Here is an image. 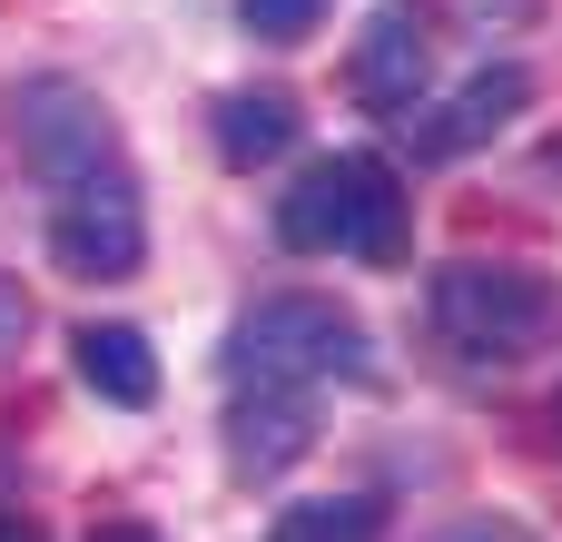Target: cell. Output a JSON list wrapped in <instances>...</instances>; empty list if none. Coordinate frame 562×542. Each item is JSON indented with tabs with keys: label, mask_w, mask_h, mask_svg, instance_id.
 Returning <instances> with one entry per match:
<instances>
[{
	"label": "cell",
	"mask_w": 562,
	"mask_h": 542,
	"mask_svg": "<svg viewBox=\"0 0 562 542\" xmlns=\"http://www.w3.org/2000/svg\"><path fill=\"white\" fill-rule=\"evenodd\" d=\"M405 227H415V197H405L395 158H375V148H336V158L296 168V188L277 197V247H296V257L405 267Z\"/></svg>",
	"instance_id": "cell-1"
},
{
	"label": "cell",
	"mask_w": 562,
	"mask_h": 542,
	"mask_svg": "<svg viewBox=\"0 0 562 542\" xmlns=\"http://www.w3.org/2000/svg\"><path fill=\"white\" fill-rule=\"evenodd\" d=\"M227 385H286V395H326V385H375V336L306 286L257 296L227 326Z\"/></svg>",
	"instance_id": "cell-2"
},
{
	"label": "cell",
	"mask_w": 562,
	"mask_h": 542,
	"mask_svg": "<svg viewBox=\"0 0 562 542\" xmlns=\"http://www.w3.org/2000/svg\"><path fill=\"white\" fill-rule=\"evenodd\" d=\"M425 316L464 365H514L562 336V286L524 257H445L425 286Z\"/></svg>",
	"instance_id": "cell-3"
},
{
	"label": "cell",
	"mask_w": 562,
	"mask_h": 542,
	"mask_svg": "<svg viewBox=\"0 0 562 542\" xmlns=\"http://www.w3.org/2000/svg\"><path fill=\"white\" fill-rule=\"evenodd\" d=\"M49 257H59L69 276H89V286L138 276V257H148V207H138L128 158H109V168H89V178L59 188V207H49Z\"/></svg>",
	"instance_id": "cell-4"
},
{
	"label": "cell",
	"mask_w": 562,
	"mask_h": 542,
	"mask_svg": "<svg viewBox=\"0 0 562 542\" xmlns=\"http://www.w3.org/2000/svg\"><path fill=\"white\" fill-rule=\"evenodd\" d=\"M10 138H20V158H30L49 188H69V178H89V168L119 158V118H109V99H99L89 79H69V69L10 89Z\"/></svg>",
	"instance_id": "cell-5"
},
{
	"label": "cell",
	"mask_w": 562,
	"mask_h": 542,
	"mask_svg": "<svg viewBox=\"0 0 562 542\" xmlns=\"http://www.w3.org/2000/svg\"><path fill=\"white\" fill-rule=\"evenodd\" d=\"M524 99H533V69L524 59H484L445 109H405V138H415V158H474V148H494L524 118Z\"/></svg>",
	"instance_id": "cell-6"
},
{
	"label": "cell",
	"mask_w": 562,
	"mask_h": 542,
	"mask_svg": "<svg viewBox=\"0 0 562 542\" xmlns=\"http://www.w3.org/2000/svg\"><path fill=\"white\" fill-rule=\"evenodd\" d=\"M425 69H435V20H425V0H385V10L366 20L356 59H346V89H356L366 109H415V99H425Z\"/></svg>",
	"instance_id": "cell-7"
},
{
	"label": "cell",
	"mask_w": 562,
	"mask_h": 542,
	"mask_svg": "<svg viewBox=\"0 0 562 542\" xmlns=\"http://www.w3.org/2000/svg\"><path fill=\"white\" fill-rule=\"evenodd\" d=\"M306 444H316V395H286V385L227 395V464L247 484H277L286 464H306Z\"/></svg>",
	"instance_id": "cell-8"
},
{
	"label": "cell",
	"mask_w": 562,
	"mask_h": 542,
	"mask_svg": "<svg viewBox=\"0 0 562 542\" xmlns=\"http://www.w3.org/2000/svg\"><path fill=\"white\" fill-rule=\"evenodd\" d=\"M296 128H306L296 89H227V99H217V118H207V138H217V158H227V168H267V158H286V148H296Z\"/></svg>",
	"instance_id": "cell-9"
},
{
	"label": "cell",
	"mask_w": 562,
	"mask_h": 542,
	"mask_svg": "<svg viewBox=\"0 0 562 542\" xmlns=\"http://www.w3.org/2000/svg\"><path fill=\"white\" fill-rule=\"evenodd\" d=\"M69 355H79V385H89L99 405H119V415H148V405H158V355H148L138 326H79Z\"/></svg>",
	"instance_id": "cell-10"
},
{
	"label": "cell",
	"mask_w": 562,
	"mask_h": 542,
	"mask_svg": "<svg viewBox=\"0 0 562 542\" xmlns=\"http://www.w3.org/2000/svg\"><path fill=\"white\" fill-rule=\"evenodd\" d=\"M267 542H385V504L375 494H316V504H286Z\"/></svg>",
	"instance_id": "cell-11"
},
{
	"label": "cell",
	"mask_w": 562,
	"mask_h": 542,
	"mask_svg": "<svg viewBox=\"0 0 562 542\" xmlns=\"http://www.w3.org/2000/svg\"><path fill=\"white\" fill-rule=\"evenodd\" d=\"M316 20H326V0H237V30H247V39H277V49L306 39Z\"/></svg>",
	"instance_id": "cell-12"
},
{
	"label": "cell",
	"mask_w": 562,
	"mask_h": 542,
	"mask_svg": "<svg viewBox=\"0 0 562 542\" xmlns=\"http://www.w3.org/2000/svg\"><path fill=\"white\" fill-rule=\"evenodd\" d=\"M20 346H30V286L0 276V355H20Z\"/></svg>",
	"instance_id": "cell-13"
},
{
	"label": "cell",
	"mask_w": 562,
	"mask_h": 542,
	"mask_svg": "<svg viewBox=\"0 0 562 542\" xmlns=\"http://www.w3.org/2000/svg\"><path fill=\"white\" fill-rule=\"evenodd\" d=\"M435 542H533V533H524L514 513H474V523H445Z\"/></svg>",
	"instance_id": "cell-14"
},
{
	"label": "cell",
	"mask_w": 562,
	"mask_h": 542,
	"mask_svg": "<svg viewBox=\"0 0 562 542\" xmlns=\"http://www.w3.org/2000/svg\"><path fill=\"white\" fill-rule=\"evenodd\" d=\"M89 542H168V533H158V523H128V513H119V523H99Z\"/></svg>",
	"instance_id": "cell-15"
},
{
	"label": "cell",
	"mask_w": 562,
	"mask_h": 542,
	"mask_svg": "<svg viewBox=\"0 0 562 542\" xmlns=\"http://www.w3.org/2000/svg\"><path fill=\"white\" fill-rule=\"evenodd\" d=\"M464 10H474V20H524L533 0H464Z\"/></svg>",
	"instance_id": "cell-16"
},
{
	"label": "cell",
	"mask_w": 562,
	"mask_h": 542,
	"mask_svg": "<svg viewBox=\"0 0 562 542\" xmlns=\"http://www.w3.org/2000/svg\"><path fill=\"white\" fill-rule=\"evenodd\" d=\"M0 542H49V533H40L30 513H0Z\"/></svg>",
	"instance_id": "cell-17"
},
{
	"label": "cell",
	"mask_w": 562,
	"mask_h": 542,
	"mask_svg": "<svg viewBox=\"0 0 562 542\" xmlns=\"http://www.w3.org/2000/svg\"><path fill=\"white\" fill-rule=\"evenodd\" d=\"M553 415H562V405H553Z\"/></svg>",
	"instance_id": "cell-18"
}]
</instances>
